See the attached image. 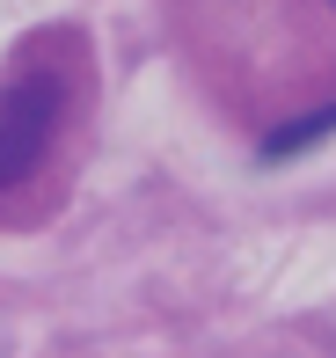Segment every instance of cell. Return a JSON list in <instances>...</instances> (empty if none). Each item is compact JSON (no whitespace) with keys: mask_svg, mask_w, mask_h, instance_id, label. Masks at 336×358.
<instances>
[{"mask_svg":"<svg viewBox=\"0 0 336 358\" xmlns=\"http://www.w3.org/2000/svg\"><path fill=\"white\" fill-rule=\"evenodd\" d=\"M95 66L81 29H37L0 66V227H37L59 213L81 161Z\"/></svg>","mask_w":336,"mask_h":358,"instance_id":"1","label":"cell"},{"mask_svg":"<svg viewBox=\"0 0 336 358\" xmlns=\"http://www.w3.org/2000/svg\"><path fill=\"white\" fill-rule=\"evenodd\" d=\"M329 8H336V0H329Z\"/></svg>","mask_w":336,"mask_h":358,"instance_id":"2","label":"cell"}]
</instances>
